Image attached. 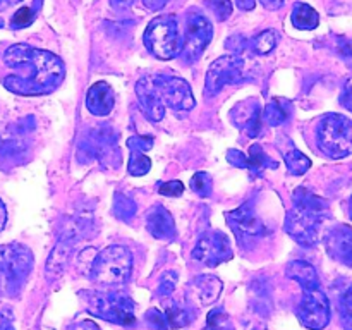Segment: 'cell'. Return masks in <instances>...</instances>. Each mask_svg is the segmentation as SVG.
I'll use <instances>...</instances> for the list:
<instances>
[{
  "label": "cell",
  "mask_w": 352,
  "mask_h": 330,
  "mask_svg": "<svg viewBox=\"0 0 352 330\" xmlns=\"http://www.w3.org/2000/svg\"><path fill=\"white\" fill-rule=\"evenodd\" d=\"M127 146L131 151H143L146 153L148 150H151L153 146V138L151 136H133L127 140Z\"/></svg>",
  "instance_id": "e575fe53"
},
{
  "label": "cell",
  "mask_w": 352,
  "mask_h": 330,
  "mask_svg": "<svg viewBox=\"0 0 352 330\" xmlns=\"http://www.w3.org/2000/svg\"><path fill=\"white\" fill-rule=\"evenodd\" d=\"M277 146L278 150L282 151V157H284L285 165H287L291 174L302 175L305 172L309 170V167H311V160H309L302 151H299L298 148H296V144L292 143L287 136L282 138V140L277 143Z\"/></svg>",
  "instance_id": "ffe728a7"
},
{
  "label": "cell",
  "mask_w": 352,
  "mask_h": 330,
  "mask_svg": "<svg viewBox=\"0 0 352 330\" xmlns=\"http://www.w3.org/2000/svg\"><path fill=\"white\" fill-rule=\"evenodd\" d=\"M146 320L150 323H153L157 330H167V318H165L164 313L158 311V309H150V311L146 313Z\"/></svg>",
  "instance_id": "f35d334b"
},
{
  "label": "cell",
  "mask_w": 352,
  "mask_h": 330,
  "mask_svg": "<svg viewBox=\"0 0 352 330\" xmlns=\"http://www.w3.org/2000/svg\"><path fill=\"white\" fill-rule=\"evenodd\" d=\"M6 222H7V212H6V206H3L2 199H0V232H2V229L6 227Z\"/></svg>",
  "instance_id": "f6af8a7d"
},
{
  "label": "cell",
  "mask_w": 352,
  "mask_h": 330,
  "mask_svg": "<svg viewBox=\"0 0 352 330\" xmlns=\"http://www.w3.org/2000/svg\"><path fill=\"white\" fill-rule=\"evenodd\" d=\"M277 167V162L272 160L267 153L263 151V148L260 144H253L250 148V155H248V170L251 174L258 175L265 170V168H275Z\"/></svg>",
  "instance_id": "cb8c5ba5"
},
{
  "label": "cell",
  "mask_w": 352,
  "mask_h": 330,
  "mask_svg": "<svg viewBox=\"0 0 352 330\" xmlns=\"http://www.w3.org/2000/svg\"><path fill=\"white\" fill-rule=\"evenodd\" d=\"M88 311L112 323H119V325H133L136 322L134 302L127 296L119 294V292H93L89 294Z\"/></svg>",
  "instance_id": "52a82bcc"
},
{
  "label": "cell",
  "mask_w": 352,
  "mask_h": 330,
  "mask_svg": "<svg viewBox=\"0 0 352 330\" xmlns=\"http://www.w3.org/2000/svg\"><path fill=\"white\" fill-rule=\"evenodd\" d=\"M251 45H253L254 54L268 55L272 50H274L275 45H277V33L272 30L261 31V33L251 41Z\"/></svg>",
  "instance_id": "484cf974"
},
{
  "label": "cell",
  "mask_w": 352,
  "mask_h": 330,
  "mask_svg": "<svg viewBox=\"0 0 352 330\" xmlns=\"http://www.w3.org/2000/svg\"><path fill=\"white\" fill-rule=\"evenodd\" d=\"M74 243L76 241L69 239V237H60V239H58L57 246L54 248V251H52L47 263V274L50 275V277L52 275L57 277V275L64 270L65 263H67L69 256H71V251H72V246H74Z\"/></svg>",
  "instance_id": "7402d4cb"
},
{
  "label": "cell",
  "mask_w": 352,
  "mask_h": 330,
  "mask_svg": "<svg viewBox=\"0 0 352 330\" xmlns=\"http://www.w3.org/2000/svg\"><path fill=\"white\" fill-rule=\"evenodd\" d=\"M227 219H229V226L236 232L239 243L243 237L244 239H256V237L267 234V227L261 222L260 217H256L253 206L250 205H243L237 210H232L230 213H227Z\"/></svg>",
  "instance_id": "4fadbf2b"
},
{
  "label": "cell",
  "mask_w": 352,
  "mask_h": 330,
  "mask_svg": "<svg viewBox=\"0 0 352 330\" xmlns=\"http://www.w3.org/2000/svg\"><path fill=\"white\" fill-rule=\"evenodd\" d=\"M158 192L162 196H168V198H177L184 192V184L181 181H167L158 186Z\"/></svg>",
  "instance_id": "836d02e7"
},
{
  "label": "cell",
  "mask_w": 352,
  "mask_h": 330,
  "mask_svg": "<svg viewBox=\"0 0 352 330\" xmlns=\"http://www.w3.org/2000/svg\"><path fill=\"white\" fill-rule=\"evenodd\" d=\"M113 103H116L113 89L103 81L95 82L86 93V107L96 117L109 116L113 109Z\"/></svg>",
  "instance_id": "d6986e66"
},
{
  "label": "cell",
  "mask_w": 352,
  "mask_h": 330,
  "mask_svg": "<svg viewBox=\"0 0 352 330\" xmlns=\"http://www.w3.org/2000/svg\"><path fill=\"white\" fill-rule=\"evenodd\" d=\"M151 168V160L148 158L146 153L143 151H131L129 165H127V170H129L131 175L134 177H141V175L148 174Z\"/></svg>",
  "instance_id": "4316f807"
},
{
  "label": "cell",
  "mask_w": 352,
  "mask_h": 330,
  "mask_svg": "<svg viewBox=\"0 0 352 330\" xmlns=\"http://www.w3.org/2000/svg\"><path fill=\"white\" fill-rule=\"evenodd\" d=\"M267 10H277L284 6L285 0H258Z\"/></svg>",
  "instance_id": "7bdbcfd3"
},
{
  "label": "cell",
  "mask_w": 352,
  "mask_h": 330,
  "mask_svg": "<svg viewBox=\"0 0 352 330\" xmlns=\"http://www.w3.org/2000/svg\"><path fill=\"white\" fill-rule=\"evenodd\" d=\"M340 103H342L347 110H351L352 112V78L347 79L346 85H344V91H342V96H340Z\"/></svg>",
  "instance_id": "ab89813d"
},
{
  "label": "cell",
  "mask_w": 352,
  "mask_h": 330,
  "mask_svg": "<svg viewBox=\"0 0 352 330\" xmlns=\"http://www.w3.org/2000/svg\"><path fill=\"white\" fill-rule=\"evenodd\" d=\"M229 327V316L222 308L213 309L208 315V330H223Z\"/></svg>",
  "instance_id": "d6a6232c"
},
{
  "label": "cell",
  "mask_w": 352,
  "mask_h": 330,
  "mask_svg": "<svg viewBox=\"0 0 352 330\" xmlns=\"http://www.w3.org/2000/svg\"><path fill=\"white\" fill-rule=\"evenodd\" d=\"M167 3V0H143V6L146 7L148 10H153V12H157V10H162V7Z\"/></svg>",
  "instance_id": "b9f144b4"
},
{
  "label": "cell",
  "mask_w": 352,
  "mask_h": 330,
  "mask_svg": "<svg viewBox=\"0 0 352 330\" xmlns=\"http://www.w3.org/2000/svg\"><path fill=\"white\" fill-rule=\"evenodd\" d=\"M3 62L9 67L24 71V74H10L3 78V86L9 91L23 96L48 95L64 81L65 67L57 55L30 45H12L3 54Z\"/></svg>",
  "instance_id": "6da1fadb"
},
{
  "label": "cell",
  "mask_w": 352,
  "mask_h": 330,
  "mask_svg": "<svg viewBox=\"0 0 352 330\" xmlns=\"http://www.w3.org/2000/svg\"><path fill=\"white\" fill-rule=\"evenodd\" d=\"M133 272V254L124 246H109L95 254L89 267L91 280L98 285H120L129 280Z\"/></svg>",
  "instance_id": "277c9868"
},
{
  "label": "cell",
  "mask_w": 352,
  "mask_h": 330,
  "mask_svg": "<svg viewBox=\"0 0 352 330\" xmlns=\"http://www.w3.org/2000/svg\"><path fill=\"white\" fill-rule=\"evenodd\" d=\"M222 294V280L215 275H199L188 287V298L201 306L213 305Z\"/></svg>",
  "instance_id": "e0dca14e"
},
{
  "label": "cell",
  "mask_w": 352,
  "mask_h": 330,
  "mask_svg": "<svg viewBox=\"0 0 352 330\" xmlns=\"http://www.w3.org/2000/svg\"><path fill=\"white\" fill-rule=\"evenodd\" d=\"M3 24H6V23H3V19H2V17H0V28H3Z\"/></svg>",
  "instance_id": "681fc988"
},
{
  "label": "cell",
  "mask_w": 352,
  "mask_h": 330,
  "mask_svg": "<svg viewBox=\"0 0 352 330\" xmlns=\"http://www.w3.org/2000/svg\"><path fill=\"white\" fill-rule=\"evenodd\" d=\"M213 36V26L203 14H189L186 19V33L182 38V58L189 64L198 60Z\"/></svg>",
  "instance_id": "9c48e42d"
},
{
  "label": "cell",
  "mask_w": 352,
  "mask_h": 330,
  "mask_svg": "<svg viewBox=\"0 0 352 330\" xmlns=\"http://www.w3.org/2000/svg\"><path fill=\"white\" fill-rule=\"evenodd\" d=\"M340 320L346 330H352V285L346 291V294L340 299Z\"/></svg>",
  "instance_id": "4dcf8cb0"
},
{
  "label": "cell",
  "mask_w": 352,
  "mask_h": 330,
  "mask_svg": "<svg viewBox=\"0 0 352 330\" xmlns=\"http://www.w3.org/2000/svg\"><path fill=\"white\" fill-rule=\"evenodd\" d=\"M9 3H10V0H0V10L6 9V7L9 6Z\"/></svg>",
  "instance_id": "7dc6e473"
},
{
  "label": "cell",
  "mask_w": 352,
  "mask_h": 330,
  "mask_svg": "<svg viewBox=\"0 0 352 330\" xmlns=\"http://www.w3.org/2000/svg\"><path fill=\"white\" fill-rule=\"evenodd\" d=\"M10 2H21V0H10Z\"/></svg>",
  "instance_id": "f907efd6"
},
{
  "label": "cell",
  "mask_w": 352,
  "mask_h": 330,
  "mask_svg": "<svg viewBox=\"0 0 352 330\" xmlns=\"http://www.w3.org/2000/svg\"><path fill=\"white\" fill-rule=\"evenodd\" d=\"M175 284H177V274H174V272H167V274L162 275L160 294L162 296H170L172 292H174Z\"/></svg>",
  "instance_id": "8d00e7d4"
},
{
  "label": "cell",
  "mask_w": 352,
  "mask_h": 330,
  "mask_svg": "<svg viewBox=\"0 0 352 330\" xmlns=\"http://www.w3.org/2000/svg\"><path fill=\"white\" fill-rule=\"evenodd\" d=\"M33 267V253L19 243L0 246V272L10 285H21Z\"/></svg>",
  "instance_id": "30bf717a"
},
{
  "label": "cell",
  "mask_w": 352,
  "mask_h": 330,
  "mask_svg": "<svg viewBox=\"0 0 352 330\" xmlns=\"http://www.w3.org/2000/svg\"><path fill=\"white\" fill-rule=\"evenodd\" d=\"M337 54H339V57L346 62L347 67L352 69V40L339 38V41H337Z\"/></svg>",
  "instance_id": "d590c367"
},
{
  "label": "cell",
  "mask_w": 352,
  "mask_h": 330,
  "mask_svg": "<svg viewBox=\"0 0 352 330\" xmlns=\"http://www.w3.org/2000/svg\"><path fill=\"white\" fill-rule=\"evenodd\" d=\"M291 21L294 24V28L302 31H309L318 28L320 24V16L311 6L305 2H298L294 3L292 7V14H291Z\"/></svg>",
  "instance_id": "603a6c76"
},
{
  "label": "cell",
  "mask_w": 352,
  "mask_h": 330,
  "mask_svg": "<svg viewBox=\"0 0 352 330\" xmlns=\"http://www.w3.org/2000/svg\"><path fill=\"white\" fill-rule=\"evenodd\" d=\"M144 45L148 52L162 60H170L182 52V34L175 16H158L144 31Z\"/></svg>",
  "instance_id": "8992f818"
},
{
  "label": "cell",
  "mask_w": 352,
  "mask_h": 330,
  "mask_svg": "<svg viewBox=\"0 0 352 330\" xmlns=\"http://www.w3.org/2000/svg\"><path fill=\"white\" fill-rule=\"evenodd\" d=\"M189 311L186 308H182L181 305H170L165 313V318L167 323L172 327H184L186 323H189Z\"/></svg>",
  "instance_id": "f546056e"
},
{
  "label": "cell",
  "mask_w": 352,
  "mask_h": 330,
  "mask_svg": "<svg viewBox=\"0 0 352 330\" xmlns=\"http://www.w3.org/2000/svg\"><path fill=\"white\" fill-rule=\"evenodd\" d=\"M234 126L243 129L250 138H256L261 131V105L256 98L237 103L230 112Z\"/></svg>",
  "instance_id": "9a60e30c"
},
{
  "label": "cell",
  "mask_w": 352,
  "mask_h": 330,
  "mask_svg": "<svg viewBox=\"0 0 352 330\" xmlns=\"http://www.w3.org/2000/svg\"><path fill=\"white\" fill-rule=\"evenodd\" d=\"M292 113V103L285 98H272L265 110H261V119L270 126H282L287 122Z\"/></svg>",
  "instance_id": "44dd1931"
},
{
  "label": "cell",
  "mask_w": 352,
  "mask_h": 330,
  "mask_svg": "<svg viewBox=\"0 0 352 330\" xmlns=\"http://www.w3.org/2000/svg\"><path fill=\"white\" fill-rule=\"evenodd\" d=\"M244 79V58L241 55H222L210 65L206 72L205 93L213 96L222 91L227 85H237Z\"/></svg>",
  "instance_id": "ba28073f"
},
{
  "label": "cell",
  "mask_w": 352,
  "mask_h": 330,
  "mask_svg": "<svg viewBox=\"0 0 352 330\" xmlns=\"http://www.w3.org/2000/svg\"><path fill=\"white\" fill-rule=\"evenodd\" d=\"M146 229L151 236L162 241H172L177 234L170 212L160 205H155L146 213Z\"/></svg>",
  "instance_id": "ac0fdd59"
},
{
  "label": "cell",
  "mask_w": 352,
  "mask_h": 330,
  "mask_svg": "<svg viewBox=\"0 0 352 330\" xmlns=\"http://www.w3.org/2000/svg\"><path fill=\"white\" fill-rule=\"evenodd\" d=\"M327 251L332 258L352 267V229L349 226H337L327 234Z\"/></svg>",
  "instance_id": "2e32d148"
},
{
  "label": "cell",
  "mask_w": 352,
  "mask_h": 330,
  "mask_svg": "<svg viewBox=\"0 0 352 330\" xmlns=\"http://www.w3.org/2000/svg\"><path fill=\"white\" fill-rule=\"evenodd\" d=\"M136 201L124 192H117L113 196V213L124 222H129L136 215Z\"/></svg>",
  "instance_id": "d4e9b609"
},
{
  "label": "cell",
  "mask_w": 352,
  "mask_h": 330,
  "mask_svg": "<svg viewBox=\"0 0 352 330\" xmlns=\"http://www.w3.org/2000/svg\"><path fill=\"white\" fill-rule=\"evenodd\" d=\"M320 151L330 158H346L352 153V120L342 113H327L316 127Z\"/></svg>",
  "instance_id": "5b68a950"
},
{
  "label": "cell",
  "mask_w": 352,
  "mask_h": 330,
  "mask_svg": "<svg viewBox=\"0 0 352 330\" xmlns=\"http://www.w3.org/2000/svg\"><path fill=\"white\" fill-rule=\"evenodd\" d=\"M162 100L174 112H189L195 109L196 102L188 82L175 76H155Z\"/></svg>",
  "instance_id": "7c38bea8"
},
{
  "label": "cell",
  "mask_w": 352,
  "mask_h": 330,
  "mask_svg": "<svg viewBox=\"0 0 352 330\" xmlns=\"http://www.w3.org/2000/svg\"><path fill=\"white\" fill-rule=\"evenodd\" d=\"M119 2H120V9H126V7H131V6H133L134 0H112V6L116 7L117 3H119Z\"/></svg>",
  "instance_id": "bcb514c9"
},
{
  "label": "cell",
  "mask_w": 352,
  "mask_h": 330,
  "mask_svg": "<svg viewBox=\"0 0 352 330\" xmlns=\"http://www.w3.org/2000/svg\"><path fill=\"white\" fill-rule=\"evenodd\" d=\"M349 212H351V219H352V198H351V203H349Z\"/></svg>",
  "instance_id": "c3c4849f"
},
{
  "label": "cell",
  "mask_w": 352,
  "mask_h": 330,
  "mask_svg": "<svg viewBox=\"0 0 352 330\" xmlns=\"http://www.w3.org/2000/svg\"><path fill=\"white\" fill-rule=\"evenodd\" d=\"M292 201L294 206L285 215V232L301 246H315L320 241V230L327 215V203L305 188L296 189Z\"/></svg>",
  "instance_id": "3957f363"
},
{
  "label": "cell",
  "mask_w": 352,
  "mask_h": 330,
  "mask_svg": "<svg viewBox=\"0 0 352 330\" xmlns=\"http://www.w3.org/2000/svg\"><path fill=\"white\" fill-rule=\"evenodd\" d=\"M0 330H16L14 329L12 322H10L6 315H2V313H0Z\"/></svg>",
  "instance_id": "ee69618b"
},
{
  "label": "cell",
  "mask_w": 352,
  "mask_h": 330,
  "mask_svg": "<svg viewBox=\"0 0 352 330\" xmlns=\"http://www.w3.org/2000/svg\"><path fill=\"white\" fill-rule=\"evenodd\" d=\"M289 278L299 282L302 287V299L298 308V318L311 330H322L330 322V302L320 287L318 275L308 261H291L285 268Z\"/></svg>",
  "instance_id": "7a4b0ae2"
},
{
  "label": "cell",
  "mask_w": 352,
  "mask_h": 330,
  "mask_svg": "<svg viewBox=\"0 0 352 330\" xmlns=\"http://www.w3.org/2000/svg\"><path fill=\"white\" fill-rule=\"evenodd\" d=\"M227 162L234 167L248 168V155H244L239 150H229L227 151Z\"/></svg>",
  "instance_id": "74e56055"
},
{
  "label": "cell",
  "mask_w": 352,
  "mask_h": 330,
  "mask_svg": "<svg viewBox=\"0 0 352 330\" xmlns=\"http://www.w3.org/2000/svg\"><path fill=\"white\" fill-rule=\"evenodd\" d=\"M136 95L138 102H140L141 109L146 113V117L153 122L164 119L165 116V103L162 100L160 89H158L155 76H144L138 81L136 85Z\"/></svg>",
  "instance_id": "5bb4252c"
},
{
  "label": "cell",
  "mask_w": 352,
  "mask_h": 330,
  "mask_svg": "<svg viewBox=\"0 0 352 330\" xmlns=\"http://www.w3.org/2000/svg\"><path fill=\"white\" fill-rule=\"evenodd\" d=\"M205 6L217 17V21H227L232 14V2L230 0H205Z\"/></svg>",
  "instance_id": "f1b7e54d"
},
{
  "label": "cell",
  "mask_w": 352,
  "mask_h": 330,
  "mask_svg": "<svg viewBox=\"0 0 352 330\" xmlns=\"http://www.w3.org/2000/svg\"><path fill=\"white\" fill-rule=\"evenodd\" d=\"M34 21V12L30 7H21L16 14L10 19V28L12 30H23V28H28L30 24H33Z\"/></svg>",
  "instance_id": "1f68e13d"
},
{
  "label": "cell",
  "mask_w": 352,
  "mask_h": 330,
  "mask_svg": "<svg viewBox=\"0 0 352 330\" xmlns=\"http://www.w3.org/2000/svg\"><path fill=\"white\" fill-rule=\"evenodd\" d=\"M192 258L208 267H217L223 261H229L232 258L229 237L220 230L205 232L192 250Z\"/></svg>",
  "instance_id": "8fae6325"
},
{
  "label": "cell",
  "mask_w": 352,
  "mask_h": 330,
  "mask_svg": "<svg viewBox=\"0 0 352 330\" xmlns=\"http://www.w3.org/2000/svg\"><path fill=\"white\" fill-rule=\"evenodd\" d=\"M69 330H100V327L91 320H82V322L74 323Z\"/></svg>",
  "instance_id": "60d3db41"
},
{
  "label": "cell",
  "mask_w": 352,
  "mask_h": 330,
  "mask_svg": "<svg viewBox=\"0 0 352 330\" xmlns=\"http://www.w3.org/2000/svg\"><path fill=\"white\" fill-rule=\"evenodd\" d=\"M191 189L196 195L208 198L213 189V179L208 172H196L191 179Z\"/></svg>",
  "instance_id": "83f0119b"
}]
</instances>
